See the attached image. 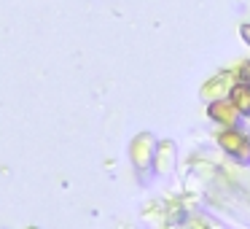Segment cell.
<instances>
[{
    "instance_id": "cell-1",
    "label": "cell",
    "mask_w": 250,
    "mask_h": 229,
    "mask_svg": "<svg viewBox=\"0 0 250 229\" xmlns=\"http://www.w3.org/2000/svg\"><path fill=\"white\" fill-rule=\"evenodd\" d=\"M221 146L226 148L229 154H234L237 159H248L250 157V140L245 135H239V132L229 130L221 135Z\"/></svg>"
},
{
    "instance_id": "cell-2",
    "label": "cell",
    "mask_w": 250,
    "mask_h": 229,
    "mask_svg": "<svg viewBox=\"0 0 250 229\" xmlns=\"http://www.w3.org/2000/svg\"><path fill=\"white\" fill-rule=\"evenodd\" d=\"M229 100L234 103V108L237 111H245V114H250V84H237V87L231 89V94H229Z\"/></svg>"
},
{
    "instance_id": "cell-3",
    "label": "cell",
    "mask_w": 250,
    "mask_h": 229,
    "mask_svg": "<svg viewBox=\"0 0 250 229\" xmlns=\"http://www.w3.org/2000/svg\"><path fill=\"white\" fill-rule=\"evenodd\" d=\"M210 116L218 119L221 124H234V103H212L210 105Z\"/></svg>"
},
{
    "instance_id": "cell-4",
    "label": "cell",
    "mask_w": 250,
    "mask_h": 229,
    "mask_svg": "<svg viewBox=\"0 0 250 229\" xmlns=\"http://www.w3.org/2000/svg\"><path fill=\"white\" fill-rule=\"evenodd\" d=\"M242 38L250 44V24H245V27H242Z\"/></svg>"
},
{
    "instance_id": "cell-5",
    "label": "cell",
    "mask_w": 250,
    "mask_h": 229,
    "mask_svg": "<svg viewBox=\"0 0 250 229\" xmlns=\"http://www.w3.org/2000/svg\"><path fill=\"white\" fill-rule=\"evenodd\" d=\"M242 76H245V78H248V81H250V68H248V65L242 68Z\"/></svg>"
}]
</instances>
